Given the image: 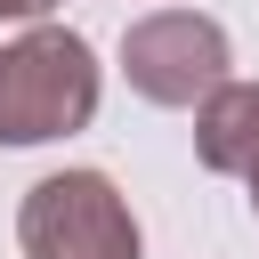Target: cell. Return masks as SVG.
Returning <instances> with one entry per match:
<instances>
[{
    "label": "cell",
    "mask_w": 259,
    "mask_h": 259,
    "mask_svg": "<svg viewBox=\"0 0 259 259\" xmlns=\"http://www.w3.org/2000/svg\"><path fill=\"white\" fill-rule=\"evenodd\" d=\"M97 49L73 24H24L0 40V146H49L97 121Z\"/></svg>",
    "instance_id": "cell-1"
},
{
    "label": "cell",
    "mask_w": 259,
    "mask_h": 259,
    "mask_svg": "<svg viewBox=\"0 0 259 259\" xmlns=\"http://www.w3.org/2000/svg\"><path fill=\"white\" fill-rule=\"evenodd\" d=\"M16 243L24 259H138V210L105 170H49L16 202Z\"/></svg>",
    "instance_id": "cell-2"
},
{
    "label": "cell",
    "mask_w": 259,
    "mask_h": 259,
    "mask_svg": "<svg viewBox=\"0 0 259 259\" xmlns=\"http://www.w3.org/2000/svg\"><path fill=\"white\" fill-rule=\"evenodd\" d=\"M235 49H227V24L202 16V8H154L121 32V73L146 105H170V113H194L219 81H227Z\"/></svg>",
    "instance_id": "cell-3"
},
{
    "label": "cell",
    "mask_w": 259,
    "mask_h": 259,
    "mask_svg": "<svg viewBox=\"0 0 259 259\" xmlns=\"http://www.w3.org/2000/svg\"><path fill=\"white\" fill-rule=\"evenodd\" d=\"M194 154H202V170H219V178H243L251 162H259V81H219L202 105H194Z\"/></svg>",
    "instance_id": "cell-4"
},
{
    "label": "cell",
    "mask_w": 259,
    "mask_h": 259,
    "mask_svg": "<svg viewBox=\"0 0 259 259\" xmlns=\"http://www.w3.org/2000/svg\"><path fill=\"white\" fill-rule=\"evenodd\" d=\"M57 0H0V24H40Z\"/></svg>",
    "instance_id": "cell-5"
},
{
    "label": "cell",
    "mask_w": 259,
    "mask_h": 259,
    "mask_svg": "<svg viewBox=\"0 0 259 259\" xmlns=\"http://www.w3.org/2000/svg\"><path fill=\"white\" fill-rule=\"evenodd\" d=\"M243 186H251V210H259V162H251V170H243Z\"/></svg>",
    "instance_id": "cell-6"
}]
</instances>
